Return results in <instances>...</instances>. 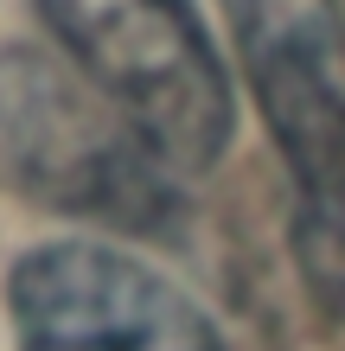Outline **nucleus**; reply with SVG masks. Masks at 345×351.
<instances>
[{"label":"nucleus","instance_id":"nucleus-2","mask_svg":"<svg viewBox=\"0 0 345 351\" xmlns=\"http://www.w3.org/2000/svg\"><path fill=\"white\" fill-rule=\"evenodd\" d=\"M71 71L103 90L173 173L230 147V77L192 0H38Z\"/></svg>","mask_w":345,"mask_h":351},{"label":"nucleus","instance_id":"nucleus-1","mask_svg":"<svg viewBox=\"0 0 345 351\" xmlns=\"http://www.w3.org/2000/svg\"><path fill=\"white\" fill-rule=\"evenodd\" d=\"M237 58L294 179V243L320 294H345V19L333 0H224Z\"/></svg>","mask_w":345,"mask_h":351},{"label":"nucleus","instance_id":"nucleus-4","mask_svg":"<svg viewBox=\"0 0 345 351\" xmlns=\"http://www.w3.org/2000/svg\"><path fill=\"white\" fill-rule=\"evenodd\" d=\"M19 351H224L211 319L109 243H45L7 275Z\"/></svg>","mask_w":345,"mask_h":351},{"label":"nucleus","instance_id":"nucleus-3","mask_svg":"<svg viewBox=\"0 0 345 351\" xmlns=\"http://www.w3.org/2000/svg\"><path fill=\"white\" fill-rule=\"evenodd\" d=\"M0 147L26 192L103 223H160L173 211V167L128 128V115L84 71L13 58L0 77Z\"/></svg>","mask_w":345,"mask_h":351}]
</instances>
